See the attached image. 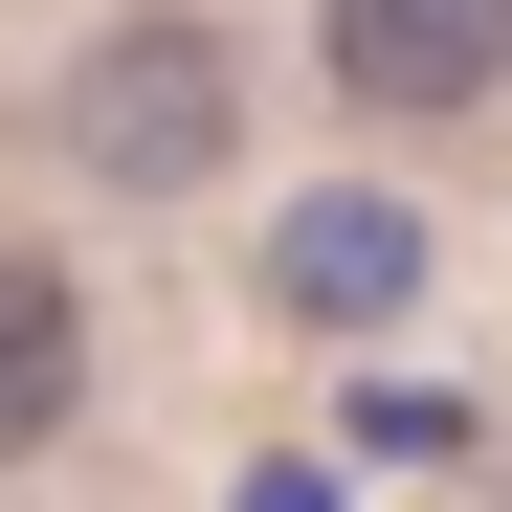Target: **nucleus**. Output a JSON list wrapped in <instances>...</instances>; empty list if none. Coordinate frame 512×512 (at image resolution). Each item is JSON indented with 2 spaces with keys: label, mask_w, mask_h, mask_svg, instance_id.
<instances>
[{
  "label": "nucleus",
  "mask_w": 512,
  "mask_h": 512,
  "mask_svg": "<svg viewBox=\"0 0 512 512\" xmlns=\"http://www.w3.org/2000/svg\"><path fill=\"white\" fill-rule=\"evenodd\" d=\"M67 401H90V312H67V268H0V468L67 446Z\"/></svg>",
  "instance_id": "3"
},
{
  "label": "nucleus",
  "mask_w": 512,
  "mask_h": 512,
  "mask_svg": "<svg viewBox=\"0 0 512 512\" xmlns=\"http://www.w3.org/2000/svg\"><path fill=\"white\" fill-rule=\"evenodd\" d=\"M223 134H245V67H223V23H112L90 67H67V156L90 179H134V201H179V179H223Z\"/></svg>",
  "instance_id": "1"
},
{
  "label": "nucleus",
  "mask_w": 512,
  "mask_h": 512,
  "mask_svg": "<svg viewBox=\"0 0 512 512\" xmlns=\"http://www.w3.org/2000/svg\"><path fill=\"white\" fill-rule=\"evenodd\" d=\"M401 268H423V245H401V201H312V223H290V312H379Z\"/></svg>",
  "instance_id": "4"
},
{
  "label": "nucleus",
  "mask_w": 512,
  "mask_h": 512,
  "mask_svg": "<svg viewBox=\"0 0 512 512\" xmlns=\"http://www.w3.org/2000/svg\"><path fill=\"white\" fill-rule=\"evenodd\" d=\"M312 45H334L357 112H468L512 67V0H312Z\"/></svg>",
  "instance_id": "2"
}]
</instances>
